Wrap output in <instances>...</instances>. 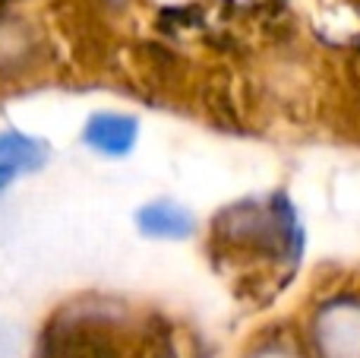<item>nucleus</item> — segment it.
<instances>
[{"label":"nucleus","mask_w":360,"mask_h":358,"mask_svg":"<svg viewBox=\"0 0 360 358\" xmlns=\"http://www.w3.org/2000/svg\"><path fill=\"white\" fill-rule=\"evenodd\" d=\"M136 121L127 118V114H114V111H101V114H92L86 124V140L95 152L101 156H127V152L136 146Z\"/></svg>","instance_id":"obj_1"},{"label":"nucleus","mask_w":360,"mask_h":358,"mask_svg":"<svg viewBox=\"0 0 360 358\" xmlns=\"http://www.w3.org/2000/svg\"><path fill=\"white\" fill-rule=\"evenodd\" d=\"M44 159H48V152L38 140L16 130H4L0 133V190L10 187L22 171H38Z\"/></svg>","instance_id":"obj_2"},{"label":"nucleus","mask_w":360,"mask_h":358,"mask_svg":"<svg viewBox=\"0 0 360 358\" xmlns=\"http://www.w3.org/2000/svg\"><path fill=\"white\" fill-rule=\"evenodd\" d=\"M136 222H139V228H143V235H149V238H165V241L190 238L193 228H196L193 216L186 213L184 206L168 203V200H158V203L143 206L136 216Z\"/></svg>","instance_id":"obj_3"}]
</instances>
